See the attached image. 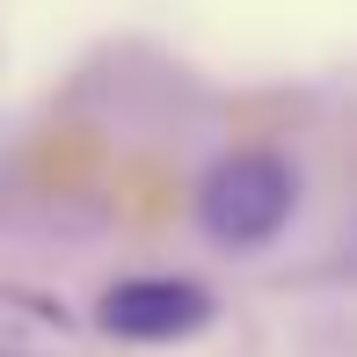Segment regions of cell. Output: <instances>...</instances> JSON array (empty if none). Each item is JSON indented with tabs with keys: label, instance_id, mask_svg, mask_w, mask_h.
Instances as JSON below:
<instances>
[{
	"label": "cell",
	"instance_id": "6da1fadb",
	"mask_svg": "<svg viewBox=\"0 0 357 357\" xmlns=\"http://www.w3.org/2000/svg\"><path fill=\"white\" fill-rule=\"evenodd\" d=\"M291 168L278 153H226L197 190V219L219 248H263L291 219Z\"/></svg>",
	"mask_w": 357,
	"mask_h": 357
},
{
	"label": "cell",
	"instance_id": "7a4b0ae2",
	"mask_svg": "<svg viewBox=\"0 0 357 357\" xmlns=\"http://www.w3.org/2000/svg\"><path fill=\"white\" fill-rule=\"evenodd\" d=\"M212 321V291L197 278H124L95 299V328L109 343H183Z\"/></svg>",
	"mask_w": 357,
	"mask_h": 357
}]
</instances>
